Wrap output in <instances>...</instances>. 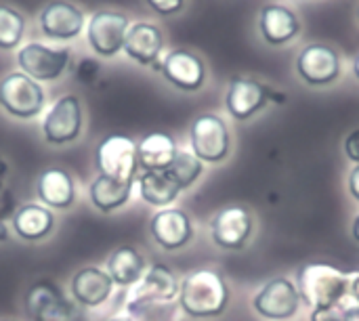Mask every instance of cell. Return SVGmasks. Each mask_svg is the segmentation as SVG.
Returning a JSON list of instances; mask_svg holds the SVG:
<instances>
[{"mask_svg":"<svg viewBox=\"0 0 359 321\" xmlns=\"http://www.w3.org/2000/svg\"><path fill=\"white\" fill-rule=\"evenodd\" d=\"M162 76L166 78L168 84H172L179 90L185 93H196L204 86L206 82V65L204 61L187 50V48H175L168 50L162 59H160V69Z\"/></svg>","mask_w":359,"mask_h":321,"instance_id":"obj_15","label":"cell"},{"mask_svg":"<svg viewBox=\"0 0 359 321\" xmlns=\"http://www.w3.org/2000/svg\"><path fill=\"white\" fill-rule=\"evenodd\" d=\"M6 238H8V229H6L4 219L0 217V242H6Z\"/></svg>","mask_w":359,"mask_h":321,"instance_id":"obj_37","label":"cell"},{"mask_svg":"<svg viewBox=\"0 0 359 321\" xmlns=\"http://www.w3.org/2000/svg\"><path fill=\"white\" fill-rule=\"evenodd\" d=\"M358 21H359V8H358Z\"/></svg>","mask_w":359,"mask_h":321,"instance_id":"obj_42","label":"cell"},{"mask_svg":"<svg viewBox=\"0 0 359 321\" xmlns=\"http://www.w3.org/2000/svg\"><path fill=\"white\" fill-rule=\"evenodd\" d=\"M84 111L76 95H61L42 120V137L48 145L61 147L74 143L82 135Z\"/></svg>","mask_w":359,"mask_h":321,"instance_id":"obj_9","label":"cell"},{"mask_svg":"<svg viewBox=\"0 0 359 321\" xmlns=\"http://www.w3.org/2000/svg\"><path fill=\"white\" fill-rule=\"evenodd\" d=\"M145 4L160 17H172L183 11L185 0H145Z\"/></svg>","mask_w":359,"mask_h":321,"instance_id":"obj_31","label":"cell"},{"mask_svg":"<svg viewBox=\"0 0 359 321\" xmlns=\"http://www.w3.org/2000/svg\"><path fill=\"white\" fill-rule=\"evenodd\" d=\"M297 290L301 301L316 307H332L343 305L351 288V275L334 265L326 263H305L297 269Z\"/></svg>","mask_w":359,"mask_h":321,"instance_id":"obj_2","label":"cell"},{"mask_svg":"<svg viewBox=\"0 0 359 321\" xmlns=\"http://www.w3.org/2000/svg\"><path fill=\"white\" fill-rule=\"evenodd\" d=\"M191 153L204 164H219L231 151V137L225 120L217 114H200L189 126Z\"/></svg>","mask_w":359,"mask_h":321,"instance_id":"obj_7","label":"cell"},{"mask_svg":"<svg viewBox=\"0 0 359 321\" xmlns=\"http://www.w3.org/2000/svg\"><path fill=\"white\" fill-rule=\"evenodd\" d=\"M36 196L46 208L65 210L76 200V185L72 175L61 166H50L38 175Z\"/></svg>","mask_w":359,"mask_h":321,"instance_id":"obj_21","label":"cell"},{"mask_svg":"<svg viewBox=\"0 0 359 321\" xmlns=\"http://www.w3.org/2000/svg\"><path fill=\"white\" fill-rule=\"evenodd\" d=\"M179 286H181V282L170 267H166L162 263L151 265L143 273V278L135 284V290H133L130 303H128V313L139 315L141 311H145L151 305L175 301L179 296Z\"/></svg>","mask_w":359,"mask_h":321,"instance_id":"obj_10","label":"cell"},{"mask_svg":"<svg viewBox=\"0 0 359 321\" xmlns=\"http://www.w3.org/2000/svg\"><path fill=\"white\" fill-rule=\"evenodd\" d=\"M349 193L359 204V164H355V168L349 172Z\"/></svg>","mask_w":359,"mask_h":321,"instance_id":"obj_33","label":"cell"},{"mask_svg":"<svg viewBox=\"0 0 359 321\" xmlns=\"http://www.w3.org/2000/svg\"><path fill=\"white\" fill-rule=\"evenodd\" d=\"M95 166L99 175L133 183L139 172L137 143L126 135H107L99 141L95 149Z\"/></svg>","mask_w":359,"mask_h":321,"instance_id":"obj_6","label":"cell"},{"mask_svg":"<svg viewBox=\"0 0 359 321\" xmlns=\"http://www.w3.org/2000/svg\"><path fill=\"white\" fill-rule=\"evenodd\" d=\"M351 233H353V240L359 244V214L353 219V225H351Z\"/></svg>","mask_w":359,"mask_h":321,"instance_id":"obj_38","label":"cell"},{"mask_svg":"<svg viewBox=\"0 0 359 321\" xmlns=\"http://www.w3.org/2000/svg\"><path fill=\"white\" fill-rule=\"evenodd\" d=\"M301 294L290 278L278 275L265 282V286L255 294L252 309L269 321L292 320L301 309Z\"/></svg>","mask_w":359,"mask_h":321,"instance_id":"obj_11","label":"cell"},{"mask_svg":"<svg viewBox=\"0 0 359 321\" xmlns=\"http://www.w3.org/2000/svg\"><path fill=\"white\" fill-rule=\"evenodd\" d=\"M259 29L267 44L282 46L290 40H294L301 32L299 17L292 8L284 4H267L261 8L259 15Z\"/></svg>","mask_w":359,"mask_h":321,"instance_id":"obj_20","label":"cell"},{"mask_svg":"<svg viewBox=\"0 0 359 321\" xmlns=\"http://www.w3.org/2000/svg\"><path fill=\"white\" fill-rule=\"evenodd\" d=\"M122 50L137 65L160 69V55L164 50V34L160 25L151 21H133L126 32Z\"/></svg>","mask_w":359,"mask_h":321,"instance_id":"obj_17","label":"cell"},{"mask_svg":"<svg viewBox=\"0 0 359 321\" xmlns=\"http://www.w3.org/2000/svg\"><path fill=\"white\" fill-rule=\"evenodd\" d=\"M349 294L358 301V307H359V271H355V273L351 275V288H349Z\"/></svg>","mask_w":359,"mask_h":321,"instance_id":"obj_34","label":"cell"},{"mask_svg":"<svg viewBox=\"0 0 359 321\" xmlns=\"http://www.w3.org/2000/svg\"><path fill=\"white\" fill-rule=\"evenodd\" d=\"M137 189L141 200L156 208H168L181 193V187L168 170H143L137 181Z\"/></svg>","mask_w":359,"mask_h":321,"instance_id":"obj_24","label":"cell"},{"mask_svg":"<svg viewBox=\"0 0 359 321\" xmlns=\"http://www.w3.org/2000/svg\"><path fill=\"white\" fill-rule=\"evenodd\" d=\"M133 189H135V181L133 183H122V181L97 175V179L88 187V198H90L93 206L99 212L111 214L130 200Z\"/></svg>","mask_w":359,"mask_h":321,"instance_id":"obj_26","label":"cell"},{"mask_svg":"<svg viewBox=\"0 0 359 321\" xmlns=\"http://www.w3.org/2000/svg\"><path fill=\"white\" fill-rule=\"evenodd\" d=\"M25 17L19 8L0 2V50H15L25 36Z\"/></svg>","mask_w":359,"mask_h":321,"instance_id":"obj_27","label":"cell"},{"mask_svg":"<svg viewBox=\"0 0 359 321\" xmlns=\"http://www.w3.org/2000/svg\"><path fill=\"white\" fill-rule=\"evenodd\" d=\"M6 172H8V164H6V160L0 156V187H2V183H4V179H6Z\"/></svg>","mask_w":359,"mask_h":321,"instance_id":"obj_35","label":"cell"},{"mask_svg":"<svg viewBox=\"0 0 359 321\" xmlns=\"http://www.w3.org/2000/svg\"><path fill=\"white\" fill-rule=\"evenodd\" d=\"M130 17L122 11L99 8L86 19V42L101 59H111L124 48V38L130 27Z\"/></svg>","mask_w":359,"mask_h":321,"instance_id":"obj_4","label":"cell"},{"mask_svg":"<svg viewBox=\"0 0 359 321\" xmlns=\"http://www.w3.org/2000/svg\"><path fill=\"white\" fill-rule=\"evenodd\" d=\"M0 321H13V320H0Z\"/></svg>","mask_w":359,"mask_h":321,"instance_id":"obj_41","label":"cell"},{"mask_svg":"<svg viewBox=\"0 0 359 321\" xmlns=\"http://www.w3.org/2000/svg\"><path fill=\"white\" fill-rule=\"evenodd\" d=\"M72 65L67 46L55 48L42 42H27L17 50V67L36 82H57Z\"/></svg>","mask_w":359,"mask_h":321,"instance_id":"obj_5","label":"cell"},{"mask_svg":"<svg viewBox=\"0 0 359 321\" xmlns=\"http://www.w3.org/2000/svg\"><path fill=\"white\" fill-rule=\"evenodd\" d=\"M229 305V286L225 278L210 267L196 269L181 280L179 307L191 320H212L225 313Z\"/></svg>","mask_w":359,"mask_h":321,"instance_id":"obj_1","label":"cell"},{"mask_svg":"<svg viewBox=\"0 0 359 321\" xmlns=\"http://www.w3.org/2000/svg\"><path fill=\"white\" fill-rule=\"evenodd\" d=\"M177 151L179 147H177L175 137L164 130L147 132L137 143V158L143 170H166L170 162L175 160Z\"/></svg>","mask_w":359,"mask_h":321,"instance_id":"obj_22","label":"cell"},{"mask_svg":"<svg viewBox=\"0 0 359 321\" xmlns=\"http://www.w3.org/2000/svg\"><path fill=\"white\" fill-rule=\"evenodd\" d=\"M149 233L160 248L172 252L185 248L194 240V223L181 208H162L151 217Z\"/></svg>","mask_w":359,"mask_h":321,"instance_id":"obj_18","label":"cell"},{"mask_svg":"<svg viewBox=\"0 0 359 321\" xmlns=\"http://www.w3.org/2000/svg\"><path fill=\"white\" fill-rule=\"evenodd\" d=\"M269 101L284 103L286 95L276 93L273 88H269L267 84H263L255 78L233 76L229 80L227 95H225V107H227L231 118H236L240 122L250 120L252 116L263 111Z\"/></svg>","mask_w":359,"mask_h":321,"instance_id":"obj_8","label":"cell"},{"mask_svg":"<svg viewBox=\"0 0 359 321\" xmlns=\"http://www.w3.org/2000/svg\"><path fill=\"white\" fill-rule=\"evenodd\" d=\"M38 25L44 38L53 42H69L86 29V15L69 0H50L42 6Z\"/></svg>","mask_w":359,"mask_h":321,"instance_id":"obj_12","label":"cell"},{"mask_svg":"<svg viewBox=\"0 0 359 321\" xmlns=\"http://www.w3.org/2000/svg\"><path fill=\"white\" fill-rule=\"evenodd\" d=\"M145 271H147V263L143 254L133 246H122L114 250L107 259V275L111 278L114 286H122V288L135 286Z\"/></svg>","mask_w":359,"mask_h":321,"instance_id":"obj_25","label":"cell"},{"mask_svg":"<svg viewBox=\"0 0 359 321\" xmlns=\"http://www.w3.org/2000/svg\"><path fill=\"white\" fill-rule=\"evenodd\" d=\"M347 321H359V307L347 309Z\"/></svg>","mask_w":359,"mask_h":321,"instance_id":"obj_36","label":"cell"},{"mask_svg":"<svg viewBox=\"0 0 359 321\" xmlns=\"http://www.w3.org/2000/svg\"><path fill=\"white\" fill-rule=\"evenodd\" d=\"M345 156L353 162L359 164V128L358 130H351L345 139Z\"/></svg>","mask_w":359,"mask_h":321,"instance_id":"obj_32","label":"cell"},{"mask_svg":"<svg viewBox=\"0 0 359 321\" xmlns=\"http://www.w3.org/2000/svg\"><path fill=\"white\" fill-rule=\"evenodd\" d=\"M353 71H355V78L359 80V53L358 57H355V61H353Z\"/></svg>","mask_w":359,"mask_h":321,"instance_id":"obj_39","label":"cell"},{"mask_svg":"<svg viewBox=\"0 0 359 321\" xmlns=\"http://www.w3.org/2000/svg\"><path fill=\"white\" fill-rule=\"evenodd\" d=\"M55 227V214L42 204H23L13 214V229L25 242H38L50 235Z\"/></svg>","mask_w":359,"mask_h":321,"instance_id":"obj_23","label":"cell"},{"mask_svg":"<svg viewBox=\"0 0 359 321\" xmlns=\"http://www.w3.org/2000/svg\"><path fill=\"white\" fill-rule=\"evenodd\" d=\"M255 221L248 208L227 206L221 208L210 221V238L221 250H242L252 238Z\"/></svg>","mask_w":359,"mask_h":321,"instance_id":"obj_13","label":"cell"},{"mask_svg":"<svg viewBox=\"0 0 359 321\" xmlns=\"http://www.w3.org/2000/svg\"><path fill=\"white\" fill-rule=\"evenodd\" d=\"M25 311L34 321H74L76 307L50 280L36 282L25 294Z\"/></svg>","mask_w":359,"mask_h":321,"instance_id":"obj_14","label":"cell"},{"mask_svg":"<svg viewBox=\"0 0 359 321\" xmlns=\"http://www.w3.org/2000/svg\"><path fill=\"white\" fill-rule=\"evenodd\" d=\"M101 76V63L95 57H80L78 63L74 65V78L80 84H95Z\"/></svg>","mask_w":359,"mask_h":321,"instance_id":"obj_29","label":"cell"},{"mask_svg":"<svg viewBox=\"0 0 359 321\" xmlns=\"http://www.w3.org/2000/svg\"><path fill=\"white\" fill-rule=\"evenodd\" d=\"M109 321H133L130 317H114V320H109Z\"/></svg>","mask_w":359,"mask_h":321,"instance_id":"obj_40","label":"cell"},{"mask_svg":"<svg viewBox=\"0 0 359 321\" xmlns=\"http://www.w3.org/2000/svg\"><path fill=\"white\" fill-rule=\"evenodd\" d=\"M297 74L309 86H328L341 76V57L328 44H309L297 59Z\"/></svg>","mask_w":359,"mask_h":321,"instance_id":"obj_16","label":"cell"},{"mask_svg":"<svg viewBox=\"0 0 359 321\" xmlns=\"http://www.w3.org/2000/svg\"><path fill=\"white\" fill-rule=\"evenodd\" d=\"M309 321H347V309H343V305L316 307L311 309Z\"/></svg>","mask_w":359,"mask_h":321,"instance_id":"obj_30","label":"cell"},{"mask_svg":"<svg viewBox=\"0 0 359 321\" xmlns=\"http://www.w3.org/2000/svg\"><path fill=\"white\" fill-rule=\"evenodd\" d=\"M111 290H114L111 278L107 275V271H103L99 267L80 269L72 278V284H69L72 299L86 309L101 307L111 296Z\"/></svg>","mask_w":359,"mask_h":321,"instance_id":"obj_19","label":"cell"},{"mask_svg":"<svg viewBox=\"0 0 359 321\" xmlns=\"http://www.w3.org/2000/svg\"><path fill=\"white\" fill-rule=\"evenodd\" d=\"M168 175L177 181V185L183 189H189L204 172V162L198 160L191 151H177L175 160L166 168Z\"/></svg>","mask_w":359,"mask_h":321,"instance_id":"obj_28","label":"cell"},{"mask_svg":"<svg viewBox=\"0 0 359 321\" xmlns=\"http://www.w3.org/2000/svg\"><path fill=\"white\" fill-rule=\"evenodd\" d=\"M46 93L40 82L23 71H11L0 78V109L17 120H34L44 111Z\"/></svg>","mask_w":359,"mask_h":321,"instance_id":"obj_3","label":"cell"}]
</instances>
